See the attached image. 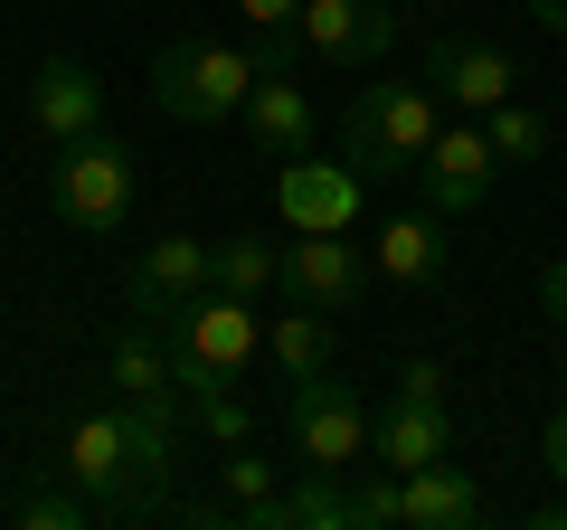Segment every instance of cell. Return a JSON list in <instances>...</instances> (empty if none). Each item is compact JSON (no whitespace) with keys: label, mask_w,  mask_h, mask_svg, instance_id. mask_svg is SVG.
<instances>
[{"label":"cell","mask_w":567,"mask_h":530,"mask_svg":"<svg viewBox=\"0 0 567 530\" xmlns=\"http://www.w3.org/2000/svg\"><path fill=\"white\" fill-rule=\"evenodd\" d=\"M435 133H445L435 123V85H360L350 114H341V162L360 181H398V171L425 162Z\"/></svg>","instance_id":"6da1fadb"},{"label":"cell","mask_w":567,"mask_h":530,"mask_svg":"<svg viewBox=\"0 0 567 530\" xmlns=\"http://www.w3.org/2000/svg\"><path fill=\"white\" fill-rule=\"evenodd\" d=\"M246 85H256V58L227 39H171L162 58H152V104H162L171 123H227L246 114Z\"/></svg>","instance_id":"7a4b0ae2"},{"label":"cell","mask_w":567,"mask_h":530,"mask_svg":"<svg viewBox=\"0 0 567 530\" xmlns=\"http://www.w3.org/2000/svg\"><path fill=\"white\" fill-rule=\"evenodd\" d=\"M48 208H58L76 237H114V227L133 218V152H123L114 133L58 143V162H48Z\"/></svg>","instance_id":"3957f363"},{"label":"cell","mask_w":567,"mask_h":530,"mask_svg":"<svg viewBox=\"0 0 567 530\" xmlns=\"http://www.w3.org/2000/svg\"><path fill=\"white\" fill-rule=\"evenodd\" d=\"M284 446H293V465L350 473V465L369 455V408H360V388L331 379V369L293 379V388H284Z\"/></svg>","instance_id":"277c9868"},{"label":"cell","mask_w":567,"mask_h":530,"mask_svg":"<svg viewBox=\"0 0 567 530\" xmlns=\"http://www.w3.org/2000/svg\"><path fill=\"white\" fill-rule=\"evenodd\" d=\"M369 275L379 265L360 256V237L350 227H293V246H284V304H303V313H350L369 294Z\"/></svg>","instance_id":"5b68a950"},{"label":"cell","mask_w":567,"mask_h":530,"mask_svg":"<svg viewBox=\"0 0 567 530\" xmlns=\"http://www.w3.org/2000/svg\"><path fill=\"white\" fill-rule=\"evenodd\" d=\"M58 473L95 492V511H123V521L142 511V473H133V417H123V398H114V408H85L76 427H66V465H58Z\"/></svg>","instance_id":"8992f818"},{"label":"cell","mask_w":567,"mask_h":530,"mask_svg":"<svg viewBox=\"0 0 567 530\" xmlns=\"http://www.w3.org/2000/svg\"><path fill=\"white\" fill-rule=\"evenodd\" d=\"M492 181H502V152H492L483 114H473V123H445V133L425 143V162H416V190H425L435 218H473V208L492 200Z\"/></svg>","instance_id":"52a82bcc"},{"label":"cell","mask_w":567,"mask_h":530,"mask_svg":"<svg viewBox=\"0 0 567 530\" xmlns=\"http://www.w3.org/2000/svg\"><path fill=\"white\" fill-rule=\"evenodd\" d=\"M162 342L181 350V360H208V369H246V360L265 350V332H256V304H246V294L208 285V294H189V304L162 323Z\"/></svg>","instance_id":"ba28073f"},{"label":"cell","mask_w":567,"mask_h":530,"mask_svg":"<svg viewBox=\"0 0 567 530\" xmlns=\"http://www.w3.org/2000/svg\"><path fill=\"white\" fill-rule=\"evenodd\" d=\"M398 0H303V58H331V67H379L398 48Z\"/></svg>","instance_id":"9c48e42d"},{"label":"cell","mask_w":567,"mask_h":530,"mask_svg":"<svg viewBox=\"0 0 567 530\" xmlns=\"http://www.w3.org/2000/svg\"><path fill=\"white\" fill-rule=\"evenodd\" d=\"M218 275H208V237H152L133 256V275H123V313H142V323H171V313L189 304V294H208Z\"/></svg>","instance_id":"30bf717a"},{"label":"cell","mask_w":567,"mask_h":530,"mask_svg":"<svg viewBox=\"0 0 567 530\" xmlns=\"http://www.w3.org/2000/svg\"><path fill=\"white\" fill-rule=\"evenodd\" d=\"M425 85L454 95L464 114H492V104L520 95V58L492 48V39H435V48H425Z\"/></svg>","instance_id":"8fae6325"},{"label":"cell","mask_w":567,"mask_h":530,"mask_svg":"<svg viewBox=\"0 0 567 530\" xmlns=\"http://www.w3.org/2000/svg\"><path fill=\"white\" fill-rule=\"evenodd\" d=\"M369 455H379L388 473H416V465H445L454 455V408L445 398H388L379 417H369Z\"/></svg>","instance_id":"7c38bea8"},{"label":"cell","mask_w":567,"mask_h":530,"mask_svg":"<svg viewBox=\"0 0 567 530\" xmlns=\"http://www.w3.org/2000/svg\"><path fill=\"white\" fill-rule=\"evenodd\" d=\"M246 143H256L265 162H303V152H322V114H312V95L293 77H256V85H246Z\"/></svg>","instance_id":"4fadbf2b"},{"label":"cell","mask_w":567,"mask_h":530,"mask_svg":"<svg viewBox=\"0 0 567 530\" xmlns=\"http://www.w3.org/2000/svg\"><path fill=\"white\" fill-rule=\"evenodd\" d=\"M29 123H39L48 143H76V133H104V85L85 58H48L29 77Z\"/></svg>","instance_id":"5bb4252c"},{"label":"cell","mask_w":567,"mask_h":530,"mask_svg":"<svg viewBox=\"0 0 567 530\" xmlns=\"http://www.w3.org/2000/svg\"><path fill=\"white\" fill-rule=\"evenodd\" d=\"M483 521V483H473V465H416L398 473V530H473Z\"/></svg>","instance_id":"9a60e30c"},{"label":"cell","mask_w":567,"mask_h":530,"mask_svg":"<svg viewBox=\"0 0 567 530\" xmlns=\"http://www.w3.org/2000/svg\"><path fill=\"white\" fill-rule=\"evenodd\" d=\"M104 388H114V398H171V388H181V350L162 342V323L123 313V323L104 332Z\"/></svg>","instance_id":"2e32d148"},{"label":"cell","mask_w":567,"mask_h":530,"mask_svg":"<svg viewBox=\"0 0 567 530\" xmlns=\"http://www.w3.org/2000/svg\"><path fill=\"white\" fill-rule=\"evenodd\" d=\"M275 208H284V227H350L360 218V171L350 162H284V181H275Z\"/></svg>","instance_id":"e0dca14e"},{"label":"cell","mask_w":567,"mask_h":530,"mask_svg":"<svg viewBox=\"0 0 567 530\" xmlns=\"http://www.w3.org/2000/svg\"><path fill=\"white\" fill-rule=\"evenodd\" d=\"M445 256H454V237H445V218H435V208H398V218L379 227V246H369L379 285H398V294L435 285V275H445Z\"/></svg>","instance_id":"ac0fdd59"},{"label":"cell","mask_w":567,"mask_h":530,"mask_svg":"<svg viewBox=\"0 0 567 530\" xmlns=\"http://www.w3.org/2000/svg\"><path fill=\"white\" fill-rule=\"evenodd\" d=\"M246 530H350V483L331 465H303L275 502L246 511Z\"/></svg>","instance_id":"d6986e66"},{"label":"cell","mask_w":567,"mask_h":530,"mask_svg":"<svg viewBox=\"0 0 567 530\" xmlns=\"http://www.w3.org/2000/svg\"><path fill=\"white\" fill-rule=\"evenodd\" d=\"M181 398H189V427H199V436H218V446H246V398H237V369L181 360Z\"/></svg>","instance_id":"ffe728a7"},{"label":"cell","mask_w":567,"mask_h":530,"mask_svg":"<svg viewBox=\"0 0 567 530\" xmlns=\"http://www.w3.org/2000/svg\"><path fill=\"white\" fill-rule=\"evenodd\" d=\"M208 275H218L227 294H246V304H265V294L284 285V246L275 237H208Z\"/></svg>","instance_id":"44dd1931"},{"label":"cell","mask_w":567,"mask_h":530,"mask_svg":"<svg viewBox=\"0 0 567 530\" xmlns=\"http://www.w3.org/2000/svg\"><path fill=\"white\" fill-rule=\"evenodd\" d=\"M265 350H275V369L284 379H312V369H331V313H284L275 332H265Z\"/></svg>","instance_id":"7402d4cb"},{"label":"cell","mask_w":567,"mask_h":530,"mask_svg":"<svg viewBox=\"0 0 567 530\" xmlns=\"http://www.w3.org/2000/svg\"><path fill=\"white\" fill-rule=\"evenodd\" d=\"M10 521L20 530H85L95 521V492L85 483H29L20 502H10Z\"/></svg>","instance_id":"603a6c76"},{"label":"cell","mask_w":567,"mask_h":530,"mask_svg":"<svg viewBox=\"0 0 567 530\" xmlns=\"http://www.w3.org/2000/svg\"><path fill=\"white\" fill-rule=\"evenodd\" d=\"M483 133H492V152H502V162H539V152H548V114H539V104H520V95L492 104Z\"/></svg>","instance_id":"cb8c5ba5"},{"label":"cell","mask_w":567,"mask_h":530,"mask_svg":"<svg viewBox=\"0 0 567 530\" xmlns=\"http://www.w3.org/2000/svg\"><path fill=\"white\" fill-rule=\"evenodd\" d=\"M218 492H227V511H237V521H246V511H256V502H275V465H265V455H256V436H246V446H227V465H218Z\"/></svg>","instance_id":"d4e9b609"},{"label":"cell","mask_w":567,"mask_h":530,"mask_svg":"<svg viewBox=\"0 0 567 530\" xmlns=\"http://www.w3.org/2000/svg\"><path fill=\"white\" fill-rule=\"evenodd\" d=\"M350 530H398V473H360L350 483Z\"/></svg>","instance_id":"484cf974"},{"label":"cell","mask_w":567,"mask_h":530,"mask_svg":"<svg viewBox=\"0 0 567 530\" xmlns=\"http://www.w3.org/2000/svg\"><path fill=\"white\" fill-rule=\"evenodd\" d=\"M539 455H548V483H567V398L548 408V436H539Z\"/></svg>","instance_id":"4316f807"},{"label":"cell","mask_w":567,"mask_h":530,"mask_svg":"<svg viewBox=\"0 0 567 530\" xmlns=\"http://www.w3.org/2000/svg\"><path fill=\"white\" fill-rule=\"evenodd\" d=\"M539 313L567 332V256H548V275H539Z\"/></svg>","instance_id":"83f0119b"},{"label":"cell","mask_w":567,"mask_h":530,"mask_svg":"<svg viewBox=\"0 0 567 530\" xmlns=\"http://www.w3.org/2000/svg\"><path fill=\"white\" fill-rule=\"evenodd\" d=\"M237 10H246V29H293L303 20V0H237Z\"/></svg>","instance_id":"f1b7e54d"},{"label":"cell","mask_w":567,"mask_h":530,"mask_svg":"<svg viewBox=\"0 0 567 530\" xmlns=\"http://www.w3.org/2000/svg\"><path fill=\"white\" fill-rule=\"evenodd\" d=\"M398 388H406V398H445V369H435V360H406Z\"/></svg>","instance_id":"f546056e"},{"label":"cell","mask_w":567,"mask_h":530,"mask_svg":"<svg viewBox=\"0 0 567 530\" xmlns=\"http://www.w3.org/2000/svg\"><path fill=\"white\" fill-rule=\"evenodd\" d=\"M529 20H539V29H558V39H567V0H529Z\"/></svg>","instance_id":"4dcf8cb0"},{"label":"cell","mask_w":567,"mask_h":530,"mask_svg":"<svg viewBox=\"0 0 567 530\" xmlns=\"http://www.w3.org/2000/svg\"><path fill=\"white\" fill-rule=\"evenodd\" d=\"M398 10H454V0H398Z\"/></svg>","instance_id":"1f68e13d"}]
</instances>
